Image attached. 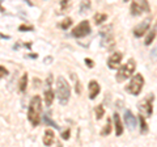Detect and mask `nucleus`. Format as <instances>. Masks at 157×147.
<instances>
[{
    "label": "nucleus",
    "mask_w": 157,
    "mask_h": 147,
    "mask_svg": "<svg viewBox=\"0 0 157 147\" xmlns=\"http://www.w3.org/2000/svg\"><path fill=\"white\" fill-rule=\"evenodd\" d=\"M18 30L20 32H32V30H34V28L30 26V25H20Z\"/></svg>",
    "instance_id": "nucleus-25"
},
{
    "label": "nucleus",
    "mask_w": 157,
    "mask_h": 147,
    "mask_svg": "<svg viewBox=\"0 0 157 147\" xmlns=\"http://www.w3.org/2000/svg\"><path fill=\"white\" fill-rule=\"evenodd\" d=\"M7 75H8V70L4 66H0V79H3V77Z\"/></svg>",
    "instance_id": "nucleus-28"
},
{
    "label": "nucleus",
    "mask_w": 157,
    "mask_h": 147,
    "mask_svg": "<svg viewBox=\"0 0 157 147\" xmlns=\"http://www.w3.org/2000/svg\"><path fill=\"white\" fill-rule=\"evenodd\" d=\"M153 100H155V95L149 93L148 96L144 97L143 101L140 102L139 109H140V112H143L145 114V117H151L153 114Z\"/></svg>",
    "instance_id": "nucleus-6"
},
{
    "label": "nucleus",
    "mask_w": 157,
    "mask_h": 147,
    "mask_svg": "<svg viewBox=\"0 0 157 147\" xmlns=\"http://www.w3.org/2000/svg\"><path fill=\"white\" fill-rule=\"evenodd\" d=\"M70 137H71V131H70V129H67V130H64V131L62 133V139L67 141V139H70Z\"/></svg>",
    "instance_id": "nucleus-29"
},
{
    "label": "nucleus",
    "mask_w": 157,
    "mask_h": 147,
    "mask_svg": "<svg viewBox=\"0 0 157 147\" xmlns=\"http://www.w3.org/2000/svg\"><path fill=\"white\" fill-rule=\"evenodd\" d=\"M2 2H3V0H0V3H2Z\"/></svg>",
    "instance_id": "nucleus-34"
},
{
    "label": "nucleus",
    "mask_w": 157,
    "mask_h": 147,
    "mask_svg": "<svg viewBox=\"0 0 157 147\" xmlns=\"http://www.w3.org/2000/svg\"><path fill=\"white\" fill-rule=\"evenodd\" d=\"M123 120H124L126 126L128 127L130 130H135V129H136V126H137V120H136L135 114L132 113L130 109H126V110H124V113H123Z\"/></svg>",
    "instance_id": "nucleus-10"
},
{
    "label": "nucleus",
    "mask_w": 157,
    "mask_h": 147,
    "mask_svg": "<svg viewBox=\"0 0 157 147\" xmlns=\"http://www.w3.org/2000/svg\"><path fill=\"white\" fill-rule=\"evenodd\" d=\"M55 95L58 97V100L60 101L62 105H66L70 101L71 97V87L63 76H59L56 79V89H55Z\"/></svg>",
    "instance_id": "nucleus-2"
},
{
    "label": "nucleus",
    "mask_w": 157,
    "mask_h": 147,
    "mask_svg": "<svg viewBox=\"0 0 157 147\" xmlns=\"http://www.w3.org/2000/svg\"><path fill=\"white\" fill-rule=\"evenodd\" d=\"M149 26H151V18H145V20H143L140 24H137V25L134 28L132 33H134V36L136 38H140L149 30Z\"/></svg>",
    "instance_id": "nucleus-8"
},
{
    "label": "nucleus",
    "mask_w": 157,
    "mask_h": 147,
    "mask_svg": "<svg viewBox=\"0 0 157 147\" xmlns=\"http://www.w3.org/2000/svg\"><path fill=\"white\" fill-rule=\"evenodd\" d=\"M144 83H145L144 76L141 75V74H135V75L131 77L130 83L126 85V91L132 96H139L144 87Z\"/></svg>",
    "instance_id": "nucleus-4"
},
{
    "label": "nucleus",
    "mask_w": 157,
    "mask_h": 147,
    "mask_svg": "<svg viewBox=\"0 0 157 147\" xmlns=\"http://www.w3.org/2000/svg\"><path fill=\"white\" fill-rule=\"evenodd\" d=\"M43 120H45V122H46V124H48V125H51V126H54V127H55V129H59V126L55 124V122H54L52 120H50V117H47V116H45V118H43Z\"/></svg>",
    "instance_id": "nucleus-27"
},
{
    "label": "nucleus",
    "mask_w": 157,
    "mask_h": 147,
    "mask_svg": "<svg viewBox=\"0 0 157 147\" xmlns=\"http://www.w3.org/2000/svg\"><path fill=\"white\" fill-rule=\"evenodd\" d=\"M136 70V62L135 59H128L122 67L118 68V72H117V76L115 79L118 83H123L124 80L130 79L131 75H134V72Z\"/></svg>",
    "instance_id": "nucleus-3"
},
{
    "label": "nucleus",
    "mask_w": 157,
    "mask_h": 147,
    "mask_svg": "<svg viewBox=\"0 0 157 147\" xmlns=\"http://www.w3.org/2000/svg\"><path fill=\"white\" fill-rule=\"evenodd\" d=\"M54 97H55V92H54L50 87L45 91V104L47 106H51L52 105V101H54Z\"/></svg>",
    "instance_id": "nucleus-16"
},
{
    "label": "nucleus",
    "mask_w": 157,
    "mask_h": 147,
    "mask_svg": "<svg viewBox=\"0 0 157 147\" xmlns=\"http://www.w3.org/2000/svg\"><path fill=\"white\" fill-rule=\"evenodd\" d=\"M123 2H126V3H127V2H130V0H123Z\"/></svg>",
    "instance_id": "nucleus-33"
},
{
    "label": "nucleus",
    "mask_w": 157,
    "mask_h": 147,
    "mask_svg": "<svg viewBox=\"0 0 157 147\" xmlns=\"http://www.w3.org/2000/svg\"><path fill=\"white\" fill-rule=\"evenodd\" d=\"M156 36H157V24H156V26L152 29V30L148 33V36L145 37V41H144V45L145 46H149V45H152V42L155 41V38H156Z\"/></svg>",
    "instance_id": "nucleus-17"
},
{
    "label": "nucleus",
    "mask_w": 157,
    "mask_h": 147,
    "mask_svg": "<svg viewBox=\"0 0 157 147\" xmlns=\"http://www.w3.org/2000/svg\"><path fill=\"white\" fill-rule=\"evenodd\" d=\"M55 141V133L51 129H46L45 131V137H43V145L45 146H51Z\"/></svg>",
    "instance_id": "nucleus-15"
},
{
    "label": "nucleus",
    "mask_w": 157,
    "mask_h": 147,
    "mask_svg": "<svg viewBox=\"0 0 157 147\" xmlns=\"http://www.w3.org/2000/svg\"><path fill=\"white\" fill-rule=\"evenodd\" d=\"M130 12H131L132 16H140V14L144 12V9H143V7H141V4H140L139 0H134V2L131 3Z\"/></svg>",
    "instance_id": "nucleus-14"
},
{
    "label": "nucleus",
    "mask_w": 157,
    "mask_h": 147,
    "mask_svg": "<svg viewBox=\"0 0 157 147\" xmlns=\"http://www.w3.org/2000/svg\"><path fill=\"white\" fill-rule=\"evenodd\" d=\"M122 59H123V54L121 51H114L107 59V67L111 68V70H118L121 67Z\"/></svg>",
    "instance_id": "nucleus-9"
},
{
    "label": "nucleus",
    "mask_w": 157,
    "mask_h": 147,
    "mask_svg": "<svg viewBox=\"0 0 157 147\" xmlns=\"http://www.w3.org/2000/svg\"><path fill=\"white\" fill-rule=\"evenodd\" d=\"M114 127H115V135L121 137L123 134V122L121 121V116L114 113Z\"/></svg>",
    "instance_id": "nucleus-13"
},
{
    "label": "nucleus",
    "mask_w": 157,
    "mask_h": 147,
    "mask_svg": "<svg viewBox=\"0 0 157 147\" xmlns=\"http://www.w3.org/2000/svg\"><path fill=\"white\" fill-rule=\"evenodd\" d=\"M72 24H73L72 18L67 17V18H64V20L60 22V28L63 29V30H68V28H71V26H72Z\"/></svg>",
    "instance_id": "nucleus-21"
},
{
    "label": "nucleus",
    "mask_w": 157,
    "mask_h": 147,
    "mask_svg": "<svg viewBox=\"0 0 157 147\" xmlns=\"http://www.w3.org/2000/svg\"><path fill=\"white\" fill-rule=\"evenodd\" d=\"M100 34H101V45L104 47L110 46V43H113V41H114V38H113V32H111V25L102 28L100 30Z\"/></svg>",
    "instance_id": "nucleus-7"
},
{
    "label": "nucleus",
    "mask_w": 157,
    "mask_h": 147,
    "mask_svg": "<svg viewBox=\"0 0 157 147\" xmlns=\"http://www.w3.org/2000/svg\"><path fill=\"white\" fill-rule=\"evenodd\" d=\"M110 133H111V120L107 118L106 125L104 126V129L101 130V135L102 137H107V135H110Z\"/></svg>",
    "instance_id": "nucleus-20"
},
{
    "label": "nucleus",
    "mask_w": 157,
    "mask_h": 147,
    "mask_svg": "<svg viewBox=\"0 0 157 147\" xmlns=\"http://www.w3.org/2000/svg\"><path fill=\"white\" fill-rule=\"evenodd\" d=\"M96 118L97 120H101L102 117H104V114H105V108H104V105H98V106H96Z\"/></svg>",
    "instance_id": "nucleus-23"
},
{
    "label": "nucleus",
    "mask_w": 157,
    "mask_h": 147,
    "mask_svg": "<svg viewBox=\"0 0 157 147\" xmlns=\"http://www.w3.org/2000/svg\"><path fill=\"white\" fill-rule=\"evenodd\" d=\"M75 91H76V93L77 95H80L81 93V91H82V88H81V83L80 81H76V85H75Z\"/></svg>",
    "instance_id": "nucleus-30"
},
{
    "label": "nucleus",
    "mask_w": 157,
    "mask_h": 147,
    "mask_svg": "<svg viewBox=\"0 0 157 147\" xmlns=\"http://www.w3.org/2000/svg\"><path fill=\"white\" fill-rule=\"evenodd\" d=\"M92 32V28H90V24L88 20H84L81 21L78 25H76L75 28H73L72 30V36L75 38H84L86 36H89Z\"/></svg>",
    "instance_id": "nucleus-5"
},
{
    "label": "nucleus",
    "mask_w": 157,
    "mask_h": 147,
    "mask_svg": "<svg viewBox=\"0 0 157 147\" xmlns=\"http://www.w3.org/2000/svg\"><path fill=\"white\" fill-rule=\"evenodd\" d=\"M151 57L153 58V59H157V45L155 46V49L151 51Z\"/></svg>",
    "instance_id": "nucleus-32"
},
{
    "label": "nucleus",
    "mask_w": 157,
    "mask_h": 147,
    "mask_svg": "<svg viewBox=\"0 0 157 147\" xmlns=\"http://www.w3.org/2000/svg\"><path fill=\"white\" fill-rule=\"evenodd\" d=\"M85 65L89 67V68H93V67H94V63H93V61L89 59V58H85Z\"/></svg>",
    "instance_id": "nucleus-31"
},
{
    "label": "nucleus",
    "mask_w": 157,
    "mask_h": 147,
    "mask_svg": "<svg viewBox=\"0 0 157 147\" xmlns=\"http://www.w3.org/2000/svg\"><path fill=\"white\" fill-rule=\"evenodd\" d=\"M88 88H89V99L90 100H94L101 92V87H100V84H98L97 80H90Z\"/></svg>",
    "instance_id": "nucleus-11"
},
{
    "label": "nucleus",
    "mask_w": 157,
    "mask_h": 147,
    "mask_svg": "<svg viewBox=\"0 0 157 147\" xmlns=\"http://www.w3.org/2000/svg\"><path fill=\"white\" fill-rule=\"evenodd\" d=\"M90 6H92V4H90L89 0H82V2H81V11L80 12L85 13L88 9H90Z\"/></svg>",
    "instance_id": "nucleus-24"
},
{
    "label": "nucleus",
    "mask_w": 157,
    "mask_h": 147,
    "mask_svg": "<svg viewBox=\"0 0 157 147\" xmlns=\"http://www.w3.org/2000/svg\"><path fill=\"white\" fill-rule=\"evenodd\" d=\"M42 116V99L41 96H33L28 108V120L32 124V126L37 127L41 122Z\"/></svg>",
    "instance_id": "nucleus-1"
},
{
    "label": "nucleus",
    "mask_w": 157,
    "mask_h": 147,
    "mask_svg": "<svg viewBox=\"0 0 157 147\" xmlns=\"http://www.w3.org/2000/svg\"><path fill=\"white\" fill-rule=\"evenodd\" d=\"M26 87H28V74H24V75L21 76V79H20V83H18L20 92H25Z\"/></svg>",
    "instance_id": "nucleus-19"
},
{
    "label": "nucleus",
    "mask_w": 157,
    "mask_h": 147,
    "mask_svg": "<svg viewBox=\"0 0 157 147\" xmlns=\"http://www.w3.org/2000/svg\"><path fill=\"white\" fill-rule=\"evenodd\" d=\"M93 20H94L96 25H101V24H104L107 20V14L106 13H96Z\"/></svg>",
    "instance_id": "nucleus-18"
},
{
    "label": "nucleus",
    "mask_w": 157,
    "mask_h": 147,
    "mask_svg": "<svg viewBox=\"0 0 157 147\" xmlns=\"http://www.w3.org/2000/svg\"><path fill=\"white\" fill-rule=\"evenodd\" d=\"M139 2L141 4V7H143L144 12H149V4H148V2H147V0H139Z\"/></svg>",
    "instance_id": "nucleus-26"
},
{
    "label": "nucleus",
    "mask_w": 157,
    "mask_h": 147,
    "mask_svg": "<svg viewBox=\"0 0 157 147\" xmlns=\"http://www.w3.org/2000/svg\"><path fill=\"white\" fill-rule=\"evenodd\" d=\"M72 0H59V9L56 11L58 14H64L71 9Z\"/></svg>",
    "instance_id": "nucleus-12"
},
{
    "label": "nucleus",
    "mask_w": 157,
    "mask_h": 147,
    "mask_svg": "<svg viewBox=\"0 0 157 147\" xmlns=\"http://www.w3.org/2000/svg\"><path fill=\"white\" fill-rule=\"evenodd\" d=\"M139 121H140V131H141V133H147V131H148V126H147L145 117L143 114L139 116Z\"/></svg>",
    "instance_id": "nucleus-22"
}]
</instances>
